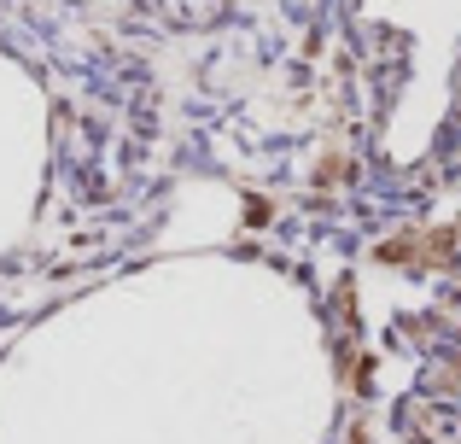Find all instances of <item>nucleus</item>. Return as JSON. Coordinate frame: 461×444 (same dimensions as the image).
Segmentation results:
<instances>
[{
    "mask_svg": "<svg viewBox=\"0 0 461 444\" xmlns=\"http://www.w3.org/2000/svg\"><path fill=\"white\" fill-rule=\"evenodd\" d=\"M427 263H450V234H438V240L427 246Z\"/></svg>",
    "mask_w": 461,
    "mask_h": 444,
    "instance_id": "f257e3e1",
    "label": "nucleus"
}]
</instances>
